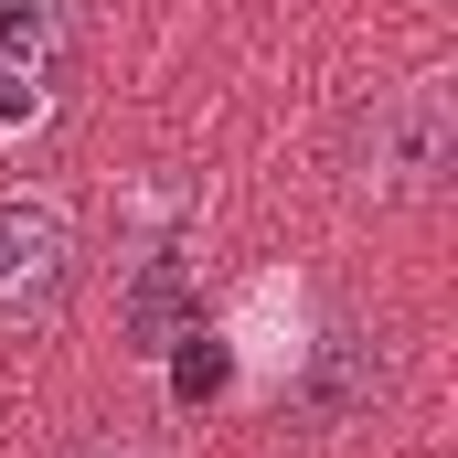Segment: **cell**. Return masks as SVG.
<instances>
[{
  "instance_id": "cell-1",
  "label": "cell",
  "mask_w": 458,
  "mask_h": 458,
  "mask_svg": "<svg viewBox=\"0 0 458 458\" xmlns=\"http://www.w3.org/2000/svg\"><path fill=\"white\" fill-rule=\"evenodd\" d=\"M448 149H458V97H448V75H416V86L373 97L362 139H352V182L373 203H427L448 182Z\"/></svg>"
},
{
  "instance_id": "cell-2",
  "label": "cell",
  "mask_w": 458,
  "mask_h": 458,
  "mask_svg": "<svg viewBox=\"0 0 458 458\" xmlns=\"http://www.w3.org/2000/svg\"><path fill=\"white\" fill-rule=\"evenodd\" d=\"M214 342H225L234 384H245L256 405H277V394H288V373H299L310 342H320V299H310V277H299V267L245 277V288H234V310L214 320Z\"/></svg>"
},
{
  "instance_id": "cell-3",
  "label": "cell",
  "mask_w": 458,
  "mask_h": 458,
  "mask_svg": "<svg viewBox=\"0 0 458 458\" xmlns=\"http://www.w3.org/2000/svg\"><path fill=\"white\" fill-rule=\"evenodd\" d=\"M75 288V214L54 192H0V331H43Z\"/></svg>"
},
{
  "instance_id": "cell-4",
  "label": "cell",
  "mask_w": 458,
  "mask_h": 458,
  "mask_svg": "<svg viewBox=\"0 0 458 458\" xmlns=\"http://www.w3.org/2000/svg\"><path fill=\"white\" fill-rule=\"evenodd\" d=\"M373 384H384V352H373V331H320L310 342V362L288 373V394L277 405H299V416H320V427H342V416H362L373 405Z\"/></svg>"
},
{
  "instance_id": "cell-5",
  "label": "cell",
  "mask_w": 458,
  "mask_h": 458,
  "mask_svg": "<svg viewBox=\"0 0 458 458\" xmlns=\"http://www.w3.org/2000/svg\"><path fill=\"white\" fill-rule=\"evenodd\" d=\"M192 320H203V288H192L182 245L160 234V245L139 256V277H128V310H117V331H128V352H139V362H160V352L182 342Z\"/></svg>"
},
{
  "instance_id": "cell-6",
  "label": "cell",
  "mask_w": 458,
  "mask_h": 458,
  "mask_svg": "<svg viewBox=\"0 0 458 458\" xmlns=\"http://www.w3.org/2000/svg\"><path fill=\"white\" fill-rule=\"evenodd\" d=\"M75 54V0H0V75H43Z\"/></svg>"
},
{
  "instance_id": "cell-7",
  "label": "cell",
  "mask_w": 458,
  "mask_h": 458,
  "mask_svg": "<svg viewBox=\"0 0 458 458\" xmlns=\"http://www.w3.org/2000/svg\"><path fill=\"white\" fill-rule=\"evenodd\" d=\"M225 384H234V362H225V342H214V331L192 320V331L171 342V394H182V405H203V394H225Z\"/></svg>"
},
{
  "instance_id": "cell-8",
  "label": "cell",
  "mask_w": 458,
  "mask_h": 458,
  "mask_svg": "<svg viewBox=\"0 0 458 458\" xmlns=\"http://www.w3.org/2000/svg\"><path fill=\"white\" fill-rule=\"evenodd\" d=\"M54 128V86L43 75H0V149H32Z\"/></svg>"
},
{
  "instance_id": "cell-9",
  "label": "cell",
  "mask_w": 458,
  "mask_h": 458,
  "mask_svg": "<svg viewBox=\"0 0 458 458\" xmlns=\"http://www.w3.org/2000/svg\"><path fill=\"white\" fill-rule=\"evenodd\" d=\"M75 458H171V448H160V437H139V427H97Z\"/></svg>"
}]
</instances>
